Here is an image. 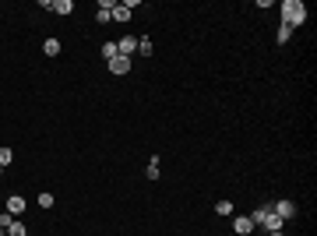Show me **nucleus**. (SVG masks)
<instances>
[{
	"instance_id": "16",
	"label": "nucleus",
	"mask_w": 317,
	"mask_h": 236,
	"mask_svg": "<svg viewBox=\"0 0 317 236\" xmlns=\"http://www.w3.org/2000/svg\"><path fill=\"white\" fill-rule=\"evenodd\" d=\"M289 35H293V28L289 25H279V43H289Z\"/></svg>"
},
{
	"instance_id": "19",
	"label": "nucleus",
	"mask_w": 317,
	"mask_h": 236,
	"mask_svg": "<svg viewBox=\"0 0 317 236\" xmlns=\"http://www.w3.org/2000/svg\"><path fill=\"white\" fill-rule=\"evenodd\" d=\"M268 236H282V229H271V233H268Z\"/></svg>"
},
{
	"instance_id": "3",
	"label": "nucleus",
	"mask_w": 317,
	"mask_h": 236,
	"mask_svg": "<svg viewBox=\"0 0 317 236\" xmlns=\"http://www.w3.org/2000/svg\"><path fill=\"white\" fill-rule=\"evenodd\" d=\"M116 50H120V57H134V53H138V35H124V39H116Z\"/></svg>"
},
{
	"instance_id": "4",
	"label": "nucleus",
	"mask_w": 317,
	"mask_h": 236,
	"mask_svg": "<svg viewBox=\"0 0 317 236\" xmlns=\"http://www.w3.org/2000/svg\"><path fill=\"white\" fill-rule=\"evenodd\" d=\"M233 229H236V236H250V233H254L250 215H236V219H233Z\"/></svg>"
},
{
	"instance_id": "20",
	"label": "nucleus",
	"mask_w": 317,
	"mask_h": 236,
	"mask_svg": "<svg viewBox=\"0 0 317 236\" xmlns=\"http://www.w3.org/2000/svg\"><path fill=\"white\" fill-rule=\"evenodd\" d=\"M0 236H7V229H0Z\"/></svg>"
},
{
	"instance_id": "7",
	"label": "nucleus",
	"mask_w": 317,
	"mask_h": 236,
	"mask_svg": "<svg viewBox=\"0 0 317 236\" xmlns=\"http://www.w3.org/2000/svg\"><path fill=\"white\" fill-rule=\"evenodd\" d=\"M109 71H113V74H127V71H131V57H116V60H109Z\"/></svg>"
},
{
	"instance_id": "5",
	"label": "nucleus",
	"mask_w": 317,
	"mask_h": 236,
	"mask_svg": "<svg viewBox=\"0 0 317 236\" xmlns=\"http://www.w3.org/2000/svg\"><path fill=\"white\" fill-rule=\"evenodd\" d=\"M271 212L286 222V219H293V215H296V205H293V201H279V205H271Z\"/></svg>"
},
{
	"instance_id": "18",
	"label": "nucleus",
	"mask_w": 317,
	"mask_h": 236,
	"mask_svg": "<svg viewBox=\"0 0 317 236\" xmlns=\"http://www.w3.org/2000/svg\"><path fill=\"white\" fill-rule=\"evenodd\" d=\"M39 205H43V208H53V194H39Z\"/></svg>"
},
{
	"instance_id": "21",
	"label": "nucleus",
	"mask_w": 317,
	"mask_h": 236,
	"mask_svg": "<svg viewBox=\"0 0 317 236\" xmlns=\"http://www.w3.org/2000/svg\"><path fill=\"white\" fill-rule=\"evenodd\" d=\"M0 173H4V166H0Z\"/></svg>"
},
{
	"instance_id": "10",
	"label": "nucleus",
	"mask_w": 317,
	"mask_h": 236,
	"mask_svg": "<svg viewBox=\"0 0 317 236\" xmlns=\"http://www.w3.org/2000/svg\"><path fill=\"white\" fill-rule=\"evenodd\" d=\"M43 53H46V57H57V53H60V39H46V43H43Z\"/></svg>"
},
{
	"instance_id": "6",
	"label": "nucleus",
	"mask_w": 317,
	"mask_h": 236,
	"mask_svg": "<svg viewBox=\"0 0 317 236\" xmlns=\"http://www.w3.org/2000/svg\"><path fill=\"white\" fill-rule=\"evenodd\" d=\"M28 205H25V198H21V194H11V198H7V212L11 215H21Z\"/></svg>"
},
{
	"instance_id": "8",
	"label": "nucleus",
	"mask_w": 317,
	"mask_h": 236,
	"mask_svg": "<svg viewBox=\"0 0 317 236\" xmlns=\"http://www.w3.org/2000/svg\"><path fill=\"white\" fill-rule=\"evenodd\" d=\"M113 18L116 21H131V4H113Z\"/></svg>"
},
{
	"instance_id": "12",
	"label": "nucleus",
	"mask_w": 317,
	"mask_h": 236,
	"mask_svg": "<svg viewBox=\"0 0 317 236\" xmlns=\"http://www.w3.org/2000/svg\"><path fill=\"white\" fill-rule=\"evenodd\" d=\"M233 212H236V208H233L229 201H219V205H215V215H222V219H229Z\"/></svg>"
},
{
	"instance_id": "2",
	"label": "nucleus",
	"mask_w": 317,
	"mask_h": 236,
	"mask_svg": "<svg viewBox=\"0 0 317 236\" xmlns=\"http://www.w3.org/2000/svg\"><path fill=\"white\" fill-rule=\"evenodd\" d=\"M250 222H254V226H264L268 233H271V229H282V219L271 212V205H268V208H257V212L250 215Z\"/></svg>"
},
{
	"instance_id": "14",
	"label": "nucleus",
	"mask_w": 317,
	"mask_h": 236,
	"mask_svg": "<svg viewBox=\"0 0 317 236\" xmlns=\"http://www.w3.org/2000/svg\"><path fill=\"white\" fill-rule=\"evenodd\" d=\"M7 236H28V229H25L21 222H11V226H7Z\"/></svg>"
},
{
	"instance_id": "11",
	"label": "nucleus",
	"mask_w": 317,
	"mask_h": 236,
	"mask_svg": "<svg viewBox=\"0 0 317 236\" xmlns=\"http://www.w3.org/2000/svg\"><path fill=\"white\" fill-rule=\"evenodd\" d=\"M102 57H106V60H116V57H120V50H116V43H102Z\"/></svg>"
},
{
	"instance_id": "1",
	"label": "nucleus",
	"mask_w": 317,
	"mask_h": 236,
	"mask_svg": "<svg viewBox=\"0 0 317 236\" xmlns=\"http://www.w3.org/2000/svg\"><path fill=\"white\" fill-rule=\"evenodd\" d=\"M303 21H307V7L300 4V0H286V4H282V25L296 28V25H303Z\"/></svg>"
},
{
	"instance_id": "15",
	"label": "nucleus",
	"mask_w": 317,
	"mask_h": 236,
	"mask_svg": "<svg viewBox=\"0 0 317 236\" xmlns=\"http://www.w3.org/2000/svg\"><path fill=\"white\" fill-rule=\"evenodd\" d=\"M11 159H14V152L11 148H0V166H11Z\"/></svg>"
},
{
	"instance_id": "9",
	"label": "nucleus",
	"mask_w": 317,
	"mask_h": 236,
	"mask_svg": "<svg viewBox=\"0 0 317 236\" xmlns=\"http://www.w3.org/2000/svg\"><path fill=\"white\" fill-rule=\"evenodd\" d=\"M50 11H57V14H71V11H74V4H71V0H53Z\"/></svg>"
},
{
	"instance_id": "17",
	"label": "nucleus",
	"mask_w": 317,
	"mask_h": 236,
	"mask_svg": "<svg viewBox=\"0 0 317 236\" xmlns=\"http://www.w3.org/2000/svg\"><path fill=\"white\" fill-rule=\"evenodd\" d=\"M148 180H158V159L148 162Z\"/></svg>"
},
{
	"instance_id": "13",
	"label": "nucleus",
	"mask_w": 317,
	"mask_h": 236,
	"mask_svg": "<svg viewBox=\"0 0 317 236\" xmlns=\"http://www.w3.org/2000/svg\"><path fill=\"white\" fill-rule=\"evenodd\" d=\"M152 50H155L152 39H138V53H141V57H152Z\"/></svg>"
}]
</instances>
